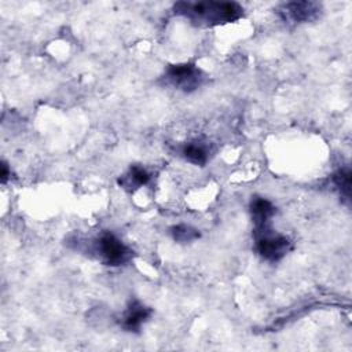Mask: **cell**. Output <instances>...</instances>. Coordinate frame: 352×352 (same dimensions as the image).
Returning a JSON list of instances; mask_svg holds the SVG:
<instances>
[{
    "label": "cell",
    "instance_id": "5b68a950",
    "mask_svg": "<svg viewBox=\"0 0 352 352\" xmlns=\"http://www.w3.org/2000/svg\"><path fill=\"white\" fill-rule=\"evenodd\" d=\"M322 6L315 1H289L278 8L279 16L289 23H304L319 16Z\"/></svg>",
    "mask_w": 352,
    "mask_h": 352
},
{
    "label": "cell",
    "instance_id": "ba28073f",
    "mask_svg": "<svg viewBox=\"0 0 352 352\" xmlns=\"http://www.w3.org/2000/svg\"><path fill=\"white\" fill-rule=\"evenodd\" d=\"M179 155L183 157L187 162L198 166H204L209 161V146L202 140H191L180 146Z\"/></svg>",
    "mask_w": 352,
    "mask_h": 352
},
{
    "label": "cell",
    "instance_id": "6da1fadb",
    "mask_svg": "<svg viewBox=\"0 0 352 352\" xmlns=\"http://www.w3.org/2000/svg\"><path fill=\"white\" fill-rule=\"evenodd\" d=\"M173 11L201 28L235 22L243 16V7L235 1H179Z\"/></svg>",
    "mask_w": 352,
    "mask_h": 352
},
{
    "label": "cell",
    "instance_id": "52a82bcc",
    "mask_svg": "<svg viewBox=\"0 0 352 352\" xmlns=\"http://www.w3.org/2000/svg\"><path fill=\"white\" fill-rule=\"evenodd\" d=\"M249 212H250L252 221L254 224V230H260L271 226V219L275 216L276 208L267 198L254 195L250 199Z\"/></svg>",
    "mask_w": 352,
    "mask_h": 352
},
{
    "label": "cell",
    "instance_id": "7c38bea8",
    "mask_svg": "<svg viewBox=\"0 0 352 352\" xmlns=\"http://www.w3.org/2000/svg\"><path fill=\"white\" fill-rule=\"evenodd\" d=\"M10 175H11V172H10V169H8V165H7V162L3 161V162H1V183H6Z\"/></svg>",
    "mask_w": 352,
    "mask_h": 352
},
{
    "label": "cell",
    "instance_id": "8fae6325",
    "mask_svg": "<svg viewBox=\"0 0 352 352\" xmlns=\"http://www.w3.org/2000/svg\"><path fill=\"white\" fill-rule=\"evenodd\" d=\"M333 182L336 187L338 188L341 197H344L346 201H349L351 197V169L349 168H341L333 175Z\"/></svg>",
    "mask_w": 352,
    "mask_h": 352
},
{
    "label": "cell",
    "instance_id": "7a4b0ae2",
    "mask_svg": "<svg viewBox=\"0 0 352 352\" xmlns=\"http://www.w3.org/2000/svg\"><path fill=\"white\" fill-rule=\"evenodd\" d=\"M73 243L76 245L77 250L88 252L91 257L110 267L124 265L131 261L133 256L132 249L110 231H103L88 241H81L77 238L73 241Z\"/></svg>",
    "mask_w": 352,
    "mask_h": 352
},
{
    "label": "cell",
    "instance_id": "277c9868",
    "mask_svg": "<svg viewBox=\"0 0 352 352\" xmlns=\"http://www.w3.org/2000/svg\"><path fill=\"white\" fill-rule=\"evenodd\" d=\"M165 84L172 88L190 94L197 91L205 81L204 72L194 63H175L166 67L164 73Z\"/></svg>",
    "mask_w": 352,
    "mask_h": 352
},
{
    "label": "cell",
    "instance_id": "3957f363",
    "mask_svg": "<svg viewBox=\"0 0 352 352\" xmlns=\"http://www.w3.org/2000/svg\"><path fill=\"white\" fill-rule=\"evenodd\" d=\"M254 249L257 254L270 261L276 263L282 260L292 249V242L286 235L275 232L271 226L253 231Z\"/></svg>",
    "mask_w": 352,
    "mask_h": 352
},
{
    "label": "cell",
    "instance_id": "30bf717a",
    "mask_svg": "<svg viewBox=\"0 0 352 352\" xmlns=\"http://www.w3.org/2000/svg\"><path fill=\"white\" fill-rule=\"evenodd\" d=\"M170 236L179 243H188L199 238V232L190 224H176L169 228Z\"/></svg>",
    "mask_w": 352,
    "mask_h": 352
},
{
    "label": "cell",
    "instance_id": "9c48e42d",
    "mask_svg": "<svg viewBox=\"0 0 352 352\" xmlns=\"http://www.w3.org/2000/svg\"><path fill=\"white\" fill-rule=\"evenodd\" d=\"M151 179L150 172L140 166V165H132L120 179H118V184L128 190V191H135L143 186H146Z\"/></svg>",
    "mask_w": 352,
    "mask_h": 352
},
{
    "label": "cell",
    "instance_id": "8992f818",
    "mask_svg": "<svg viewBox=\"0 0 352 352\" xmlns=\"http://www.w3.org/2000/svg\"><path fill=\"white\" fill-rule=\"evenodd\" d=\"M153 311L142 301L133 298L128 302L125 311L121 314L120 326L129 333H138L142 326L150 319Z\"/></svg>",
    "mask_w": 352,
    "mask_h": 352
}]
</instances>
